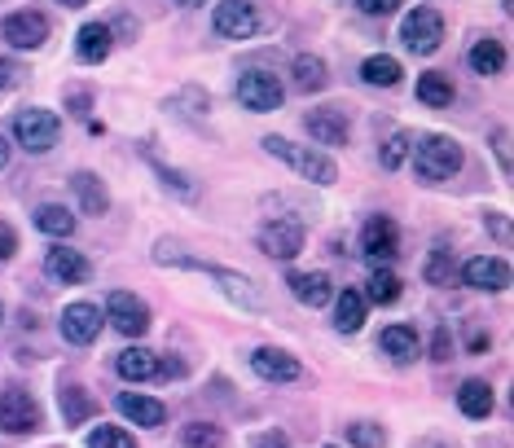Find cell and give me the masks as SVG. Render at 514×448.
Returning <instances> with one entry per match:
<instances>
[{"mask_svg":"<svg viewBox=\"0 0 514 448\" xmlns=\"http://www.w3.org/2000/svg\"><path fill=\"white\" fill-rule=\"evenodd\" d=\"M264 150L273 154V159L290 163L312 185H334V181H339V167H334V159H330V154H321V150H312V145H295L286 137H264Z\"/></svg>","mask_w":514,"mask_h":448,"instance_id":"obj_1","label":"cell"},{"mask_svg":"<svg viewBox=\"0 0 514 448\" xmlns=\"http://www.w3.org/2000/svg\"><path fill=\"white\" fill-rule=\"evenodd\" d=\"M413 172H418V181H427V185H440V181H449V176L462 167V145H457L453 137H422L418 145H413Z\"/></svg>","mask_w":514,"mask_h":448,"instance_id":"obj_2","label":"cell"},{"mask_svg":"<svg viewBox=\"0 0 514 448\" xmlns=\"http://www.w3.org/2000/svg\"><path fill=\"white\" fill-rule=\"evenodd\" d=\"M159 264H176V268H198V273H207L211 282H216L225 295L233 299L238 308H247V312H260L264 308V299H260V290L251 286V277H242V273H229V268H220V264H203V260H189V255H167L163 246H159V255H154Z\"/></svg>","mask_w":514,"mask_h":448,"instance_id":"obj_3","label":"cell"},{"mask_svg":"<svg viewBox=\"0 0 514 448\" xmlns=\"http://www.w3.org/2000/svg\"><path fill=\"white\" fill-rule=\"evenodd\" d=\"M62 137V119L53 110H18L14 115V141L22 145L27 154H49Z\"/></svg>","mask_w":514,"mask_h":448,"instance_id":"obj_4","label":"cell"},{"mask_svg":"<svg viewBox=\"0 0 514 448\" xmlns=\"http://www.w3.org/2000/svg\"><path fill=\"white\" fill-rule=\"evenodd\" d=\"M106 321L119 334H128V339H141V334L150 330V308H145V299H137L132 290H110L106 295Z\"/></svg>","mask_w":514,"mask_h":448,"instance_id":"obj_5","label":"cell"},{"mask_svg":"<svg viewBox=\"0 0 514 448\" xmlns=\"http://www.w3.org/2000/svg\"><path fill=\"white\" fill-rule=\"evenodd\" d=\"M211 27L225 40H251L260 31V9L251 0H220L216 14H211Z\"/></svg>","mask_w":514,"mask_h":448,"instance_id":"obj_6","label":"cell"},{"mask_svg":"<svg viewBox=\"0 0 514 448\" xmlns=\"http://www.w3.org/2000/svg\"><path fill=\"white\" fill-rule=\"evenodd\" d=\"M400 40H405L413 53H435L444 44V18L435 14V9L418 5L413 14H405V22H400Z\"/></svg>","mask_w":514,"mask_h":448,"instance_id":"obj_7","label":"cell"},{"mask_svg":"<svg viewBox=\"0 0 514 448\" xmlns=\"http://www.w3.org/2000/svg\"><path fill=\"white\" fill-rule=\"evenodd\" d=\"M40 427H44L40 405L27 396V391L9 387L5 396H0V431H9V435H27V431H40Z\"/></svg>","mask_w":514,"mask_h":448,"instance_id":"obj_8","label":"cell"},{"mask_svg":"<svg viewBox=\"0 0 514 448\" xmlns=\"http://www.w3.org/2000/svg\"><path fill=\"white\" fill-rule=\"evenodd\" d=\"M282 97H286V88L277 84V75H268V71H242L238 102L247 106V110H255V115H268V110L282 106Z\"/></svg>","mask_w":514,"mask_h":448,"instance_id":"obj_9","label":"cell"},{"mask_svg":"<svg viewBox=\"0 0 514 448\" xmlns=\"http://www.w3.org/2000/svg\"><path fill=\"white\" fill-rule=\"evenodd\" d=\"M260 251L273 255V260H295L304 251V224L290 220V216H277L260 229Z\"/></svg>","mask_w":514,"mask_h":448,"instance_id":"obj_10","label":"cell"},{"mask_svg":"<svg viewBox=\"0 0 514 448\" xmlns=\"http://www.w3.org/2000/svg\"><path fill=\"white\" fill-rule=\"evenodd\" d=\"M0 40H9L14 49H40L49 40V18L36 14V9H18L0 22Z\"/></svg>","mask_w":514,"mask_h":448,"instance_id":"obj_11","label":"cell"},{"mask_svg":"<svg viewBox=\"0 0 514 448\" xmlns=\"http://www.w3.org/2000/svg\"><path fill=\"white\" fill-rule=\"evenodd\" d=\"M361 255L370 264H391L400 255V229L391 224L387 216H374L370 224L361 229Z\"/></svg>","mask_w":514,"mask_h":448,"instance_id":"obj_12","label":"cell"},{"mask_svg":"<svg viewBox=\"0 0 514 448\" xmlns=\"http://www.w3.org/2000/svg\"><path fill=\"white\" fill-rule=\"evenodd\" d=\"M44 273L62 286H84L88 277H93V264H88L80 251H71V246H53V251L44 255Z\"/></svg>","mask_w":514,"mask_h":448,"instance_id":"obj_13","label":"cell"},{"mask_svg":"<svg viewBox=\"0 0 514 448\" xmlns=\"http://www.w3.org/2000/svg\"><path fill=\"white\" fill-rule=\"evenodd\" d=\"M251 369H255V378H264V383H295V378L304 374V365H299L290 352H282V347H260V352H251Z\"/></svg>","mask_w":514,"mask_h":448,"instance_id":"obj_14","label":"cell"},{"mask_svg":"<svg viewBox=\"0 0 514 448\" xmlns=\"http://www.w3.org/2000/svg\"><path fill=\"white\" fill-rule=\"evenodd\" d=\"M304 128L312 132V141L317 145H348L352 123H348V115H343L339 106H321V110H308L304 115Z\"/></svg>","mask_w":514,"mask_h":448,"instance_id":"obj_15","label":"cell"},{"mask_svg":"<svg viewBox=\"0 0 514 448\" xmlns=\"http://www.w3.org/2000/svg\"><path fill=\"white\" fill-rule=\"evenodd\" d=\"M102 334V308L97 304H71L62 312V339L75 347H88Z\"/></svg>","mask_w":514,"mask_h":448,"instance_id":"obj_16","label":"cell"},{"mask_svg":"<svg viewBox=\"0 0 514 448\" xmlns=\"http://www.w3.org/2000/svg\"><path fill=\"white\" fill-rule=\"evenodd\" d=\"M462 277H466V286L497 295V290H506V286H510V264H506V260H497V255H475V260H466Z\"/></svg>","mask_w":514,"mask_h":448,"instance_id":"obj_17","label":"cell"},{"mask_svg":"<svg viewBox=\"0 0 514 448\" xmlns=\"http://www.w3.org/2000/svg\"><path fill=\"white\" fill-rule=\"evenodd\" d=\"M110 49H115V31L106 22H84L80 36H75V58L84 66H102L110 58Z\"/></svg>","mask_w":514,"mask_h":448,"instance_id":"obj_18","label":"cell"},{"mask_svg":"<svg viewBox=\"0 0 514 448\" xmlns=\"http://www.w3.org/2000/svg\"><path fill=\"white\" fill-rule=\"evenodd\" d=\"M286 286H290V295H295L304 308H326L334 299V286H330L326 273H290Z\"/></svg>","mask_w":514,"mask_h":448,"instance_id":"obj_19","label":"cell"},{"mask_svg":"<svg viewBox=\"0 0 514 448\" xmlns=\"http://www.w3.org/2000/svg\"><path fill=\"white\" fill-rule=\"evenodd\" d=\"M115 405H119V413H124L128 422H137V427H163V422H167L163 400L141 396V391H124V396H119Z\"/></svg>","mask_w":514,"mask_h":448,"instance_id":"obj_20","label":"cell"},{"mask_svg":"<svg viewBox=\"0 0 514 448\" xmlns=\"http://www.w3.org/2000/svg\"><path fill=\"white\" fill-rule=\"evenodd\" d=\"M115 369H119V378H128V383H150V378H159V356L137 343V347H128V352L115 356Z\"/></svg>","mask_w":514,"mask_h":448,"instance_id":"obj_21","label":"cell"},{"mask_svg":"<svg viewBox=\"0 0 514 448\" xmlns=\"http://www.w3.org/2000/svg\"><path fill=\"white\" fill-rule=\"evenodd\" d=\"M378 352L391 356L396 365H413L418 361V334H413L409 326H387L383 339H378Z\"/></svg>","mask_w":514,"mask_h":448,"instance_id":"obj_22","label":"cell"},{"mask_svg":"<svg viewBox=\"0 0 514 448\" xmlns=\"http://www.w3.org/2000/svg\"><path fill=\"white\" fill-rule=\"evenodd\" d=\"M457 409L466 413V418H488L493 413V387L484 383V378H466L462 391H457Z\"/></svg>","mask_w":514,"mask_h":448,"instance_id":"obj_23","label":"cell"},{"mask_svg":"<svg viewBox=\"0 0 514 448\" xmlns=\"http://www.w3.org/2000/svg\"><path fill=\"white\" fill-rule=\"evenodd\" d=\"M75 194H80V207L88 211V216H106V207H110V194H106V185H102V176H93V172H75Z\"/></svg>","mask_w":514,"mask_h":448,"instance_id":"obj_24","label":"cell"},{"mask_svg":"<svg viewBox=\"0 0 514 448\" xmlns=\"http://www.w3.org/2000/svg\"><path fill=\"white\" fill-rule=\"evenodd\" d=\"M471 71H475V75H501V71H506V44L493 40V36L475 40V49H471Z\"/></svg>","mask_w":514,"mask_h":448,"instance_id":"obj_25","label":"cell"},{"mask_svg":"<svg viewBox=\"0 0 514 448\" xmlns=\"http://www.w3.org/2000/svg\"><path fill=\"white\" fill-rule=\"evenodd\" d=\"M365 308H370V304H365L361 290H343L339 304H334V326H339L343 334H356L365 326Z\"/></svg>","mask_w":514,"mask_h":448,"instance_id":"obj_26","label":"cell"},{"mask_svg":"<svg viewBox=\"0 0 514 448\" xmlns=\"http://www.w3.org/2000/svg\"><path fill=\"white\" fill-rule=\"evenodd\" d=\"M400 75H405V71H400V62L387 58V53H374V58L361 62V80L370 88H396Z\"/></svg>","mask_w":514,"mask_h":448,"instance_id":"obj_27","label":"cell"},{"mask_svg":"<svg viewBox=\"0 0 514 448\" xmlns=\"http://www.w3.org/2000/svg\"><path fill=\"white\" fill-rule=\"evenodd\" d=\"M36 229L49 233V238H71V233H75V216L62 203H44V207H36Z\"/></svg>","mask_w":514,"mask_h":448,"instance_id":"obj_28","label":"cell"},{"mask_svg":"<svg viewBox=\"0 0 514 448\" xmlns=\"http://www.w3.org/2000/svg\"><path fill=\"white\" fill-rule=\"evenodd\" d=\"M326 84H330L326 62L312 58V53H299V58H295V88H299V93H321Z\"/></svg>","mask_w":514,"mask_h":448,"instance_id":"obj_29","label":"cell"},{"mask_svg":"<svg viewBox=\"0 0 514 448\" xmlns=\"http://www.w3.org/2000/svg\"><path fill=\"white\" fill-rule=\"evenodd\" d=\"M418 102H427L435 110L453 106V80H449V75H440V71L418 75Z\"/></svg>","mask_w":514,"mask_h":448,"instance_id":"obj_30","label":"cell"},{"mask_svg":"<svg viewBox=\"0 0 514 448\" xmlns=\"http://www.w3.org/2000/svg\"><path fill=\"white\" fill-rule=\"evenodd\" d=\"M93 396H88L84 387H62V418H66V427H80V422L93 418Z\"/></svg>","mask_w":514,"mask_h":448,"instance_id":"obj_31","label":"cell"},{"mask_svg":"<svg viewBox=\"0 0 514 448\" xmlns=\"http://www.w3.org/2000/svg\"><path fill=\"white\" fill-rule=\"evenodd\" d=\"M365 286H370V290H365V304L387 308V304H396V299H400V277L387 273V268H374V277Z\"/></svg>","mask_w":514,"mask_h":448,"instance_id":"obj_32","label":"cell"},{"mask_svg":"<svg viewBox=\"0 0 514 448\" xmlns=\"http://www.w3.org/2000/svg\"><path fill=\"white\" fill-rule=\"evenodd\" d=\"M185 448H225V431L211 427V422H189V427L181 431Z\"/></svg>","mask_w":514,"mask_h":448,"instance_id":"obj_33","label":"cell"},{"mask_svg":"<svg viewBox=\"0 0 514 448\" xmlns=\"http://www.w3.org/2000/svg\"><path fill=\"white\" fill-rule=\"evenodd\" d=\"M88 448H137V440L124 431V427H93L88 431Z\"/></svg>","mask_w":514,"mask_h":448,"instance_id":"obj_34","label":"cell"},{"mask_svg":"<svg viewBox=\"0 0 514 448\" xmlns=\"http://www.w3.org/2000/svg\"><path fill=\"white\" fill-rule=\"evenodd\" d=\"M348 444H356V448H383L387 431L378 427V422H352V427H348Z\"/></svg>","mask_w":514,"mask_h":448,"instance_id":"obj_35","label":"cell"},{"mask_svg":"<svg viewBox=\"0 0 514 448\" xmlns=\"http://www.w3.org/2000/svg\"><path fill=\"white\" fill-rule=\"evenodd\" d=\"M409 150H413V137H409V132H396V137L383 145V154H378V159H383L387 172H396V167L409 159Z\"/></svg>","mask_w":514,"mask_h":448,"instance_id":"obj_36","label":"cell"},{"mask_svg":"<svg viewBox=\"0 0 514 448\" xmlns=\"http://www.w3.org/2000/svg\"><path fill=\"white\" fill-rule=\"evenodd\" d=\"M422 277H427L431 286H449V282H453V260H449V251H431V260H427V268H422Z\"/></svg>","mask_w":514,"mask_h":448,"instance_id":"obj_37","label":"cell"},{"mask_svg":"<svg viewBox=\"0 0 514 448\" xmlns=\"http://www.w3.org/2000/svg\"><path fill=\"white\" fill-rule=\"evenodd\" d=\"M356 9L370 14V18H387V14H396L400 9V0H356Z\"/></svg>","mask_w":514,"mask_h":448,"instance_id":"obj_38","label":"cell"},{"mask_svg":"<svg viewBox=\"0 0 514 448\" xmlns=\"http://www.w3.org/2000/svg\"><path fill=\"white\" fill-rule=\"evenodd\" d=\"M14 251H18V233L0 220V260H14Z\"/></svg>","mask_w":514,"mask_h":448,"instance_id":"obj_39","label":"cell"},{"mask_svg":"<svg viewBox=\"0 0 514 448\" xmlns=\"http://www.w3.org/2000/svg\"><path fill=\"white\" fill-rule=\"evenodd\" d=\"M22 80V71H18V62H9V58H0V93H9Z\"/></svg>","mask_w":514,"mask_h":448,"instance_id":"obj_40","label":"cell"},{"mask_svg":"<svg viewBox=\"0 0 514 448\" xmlns=\"http://www.w3.org/2000/svg\"><path fill=\"white\" fill-rule=\"evenodd\" d=\"M493 150H497L501 167L510 172V128H497V132H493Z\"/></svg>","mask_w":514,"mask_h":448,"instance_id":"obj_41","label":"cell"},{"mask_svg":"<svg viewBox=\"0 0 514 448\" xmlns=\"http://www.w3.org/2000/svg\"><path fill=\"white\" fill-rule=\"evenodd\" d=\"M488 229H493V238H497L501 246H510V220L501 216V211H493V216H488Z\"/></svg>","mask_w":514,"mask_h":448,"instance_id":"obj_42","label":"cell"},{"mask_svg":"<svg viewBox=\"0 0 514 448\" xmlns=\"http://www.w3.org/2000/svg\"><path fill=\"white\" fill-rule=\"evenodd\" d=\"M435 361H449V330H435Z\"/></svg>","mask_w":514,"mask_h":448,"instance_id":"obj_43","label":"cell"},{"mask_svg":"<svg viewBox=\"0 0 514 448\" xmlns=\"http://www.w3.org/2000/svg\"><path fill=\"white\" fill-rule=\"evenodd\" d=\"M255 448H286V435H264Z\"/></svg>","mask_w":514,"mask_h":448,"instance_id":"obj_44","label":"cell"},{"mask_svg":"<svg viewBox=\"0 0 514 448\" xmlns=\"http://www.w3.org/2000/svg\"><path fill=\"white\" fill-rule=\"evenodd\" d=\"M5 163H9V141L0 137V167H5Z\"/></svg>","mask_w":514,"mask_h":448,"instance_id":"obj_45","label":"cell"},{"mask_svg":"<svg viewBox=\"0 0 514 448\" xmlns=\"http://www.w3.org/2000/svg\"><path fill=\"white\" fill-rule=\"evenodd\" d=\"M58 5H66V9H84L88 0H58Z\"/></svg>","mask_w":514,"mask_h":448,"instance_id":"obj_46","label":"cell"},{"mask_svg":"<svg viewBox=\"0 0 514 448\" xmlns=\"http://www.w3.org/2000/svg\"><path fill=\"white\" fill-rule=\"evenodd\" d=\"M181 5H207V0H181Z\"/></svg>","mask_w":514,"mask_h":448,"instance_id":"obj_47","label":"cell"},{"mask_svg":"<svg viewBox=\"0 0 514 448\" xmlns=\"http://www.w3.org/2000/svg\"><path fill=\"white\" fill-rule=\"evenodd\" d=\"M418 448H440V444H418Z\"/></svg>","mask_w":514,"mask_h":448,"instance_id":"obj_48","label":"cell"},{"mask_svg":"<svg viewBox=\"0 0 514 448\" xmlns=\"http://www.w3.org/2000/svg\"><path fill=\"white\" fill-rule=\"evenodd\" d=\"M0 321H5V304H0Z\"/></svg>","mask_w":514,"mask_h":448,"instance_id":"obj_49","label":"cell"}]
</instances>
